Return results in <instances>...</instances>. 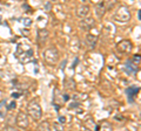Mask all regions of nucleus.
Listing matches in <instances>:
<instances>
[{
  "label": "nucleus",
  "mask_w": 141,
  "mask_h": 131,
  "mask_svg": "<svg viewBox=\"0 0 141 131\" xmlns=\"http://www.w3.org/2000/svg\"><path fill=\"white\" fill-rule=\"evenodd\" d=\"M53 127H54V130H55V131H65L63 126H62V125H61V123H59V122H55V123L53 124Z\"/></svg>",
  "instance_id": "nucleus-17"
},
{
  "label": "nucleus",
  "mask_w": 141,
  "mask_h": 131,
  "mask_svg": "<svg viewBox=\"0 0 141 131\" xmlns=\"http://www.w3.org/2000/svg\"><path fill=\"white\" fill-rule=\"evenodd\" d=\"M48 38H49V32H48L46 28H40V29H38L37 41H38V45H39L40 47H42V46L47 42Z\"/></svg>",
  "instance_id": "nucleus-8"
},
{
  "label": "nucleus",
  "mask_w": 141,
  "mask_h": 131,
  "mask_svg": "<svg viewBox=\"0 0 141 131\" xmlns=\"http://www.w3.org/2000/svg\"><path fill=\"white\" fill-rule=\"evenodd\" d=\"M26 110H27V115L32 119H34V120H40L41 119V117H42V109H41V105H40L38 99H31L27 103Z\"/></svg>",
  "instance_id": "nucleus-2"
},
{
  "label": "nucleus",
  "mask_w": 141,
  "mask_h": 131,
  "mask_svg": "<svg viewBox=\"0 0 141 131\" xmlns=\"http://www.w3.org/2000/svg\"><path fill=\"white\" fill-rule=\"evenodd\" d=\"M33 55L34 52L32 48H30L28 46H24V45H18L17 52H15V56L17 59L21 62V63H28L33 60Z\"/></svg>",
  "instance_id": "nucleus-1"
},
{
  "label": "nucleus",
  "mask_w": 141,
  "mask_h": 131,
  "mask_svg": "<svg viewBox=\"0 0 141 131\" xmlns=\"http://www.w3.org/2000/svg\"><path fill=\"white\" fill-rule=\"evenodd\" d=\"M113 20L118 22H128L130 20V12L127 6H119L113 14Z\"/></svg>",
  "instance_id": "nucleus-4"
},
{
  "label": "nucleus",
  "mask_w": 141,
  "mask_h": 131,
  "mask_svg": "<svg viewBox=\"0 0 141 131\" xmlns=\"http://www.w3.org/2000/svg\"><path fill=\"white\" fill-rule=\"evenodd\" d=\"M75 14L79 19H85L89 15V6L88 5H80L77 7V11H75Z\"/></svg>",
  "instance_id": "nucleus-9"
},
{
  "label": "nucleus",
  "mask_w": 141,
  "mask_h": 131,
  "mask_svg": "<svg viewBox=\"0 0 141 131\" xmlns=\"http://www.w3.org/2000/svg\"><path fill=\"white\" fill-rule=\"evenodd\" d=\"M116 50L121 54H129L133 50V43L130 40H121L116 43Z\"/></svg>",
  "instance_id": "nucleus-6"
},
{
  "label": "nucleus",
  "mask_w": 141,
  "mask_h": 131,
  "mask_svg": "<svg viewBox=\"0 0 141 131\" xmlns=\"http://www.w3.org/2000/svg\"><path fill=\"white\" fill-rule=\"evenodd\" d=\"M99 131H113V126L109 122L104 120L100 125H99Z\"/></svg>",
  "instance_id": "nucleus-16"
},
{
  "label": "nucleus",
  "mask_w": 141,
  "mask_h": 131,
  "mask_svg": "<svg viewBox=\"0 0 141 131\" xmlns=\"http://www.w3.org/2000/svg\"><path fill=\"white\" fill-rule=\"evenodd\" d=\"M132 61L135 62L136 64H140V55H139V54H137V55H134L133 59H132Z\"/></svg>",
  "instance_id": "nucleus-19"
},
{
  "label": "nucleus",
  "mask_w": 141,
  "mask_h": 131,
  "mask_svg": "<svg viewBox=\"0 0 141 131\" xmlns=\"http://www.w3.org/2000/svg\"><path fill=\"white\" fill-rule=\"evenodd\" d=\"M86 43H87V46H88L91 49H94V48L96 47V43H98V38H96L95 35L88 33V34L86 35Z\"/></svg>",
  "instance_id": "nucleus-13"
},
{
  "label": "nucleus",
  "mask_w": 141,
  "mask_h": 131,
  "mask_svg": "<svg viewBox=\"0 0 141 131\" xmlns=\"http://www.w3.org/2000/svg\"><path fill=\"white\" fill-rule=\"evenodd\" d=\"M85 127L88 131H99V125L95 123V120L92 117H89L85 120Z\"/></svg>",
  "instance_id": "nucleus-12"
},
{
  "label": "nucleus",
  "mask_w": 141,
  "mask_h": 131,
  "mask_svg": "<svg viewBox=\"0 0 141 131\" xmlns=\"http://www.w3.org/2000/svg\"><path fill=\"white\" fill-rule=\"evenodd\" d=\"M139 90H140V88L139 87H134V85H130V87L127 88L126 94H127V97H128L129 102H133V99L136 96V94L139 92Z\"/></svg>",
  "instance_id": "nucleus-14"
},
{
  "label": "nucleus",
  "mask_w": 141,
  "mask_h": 131,
  "mask_svg": "<svg viewBox=\"0 0 141 131\" xmlns=\"http://www.w3.org/2000/svg\"><path fill=\"white\" fill-rule=\"evenodd\" d=\"M15 124L19 129H27L30 125V119H28V115L24 111H19L17 117H15Z\"/></svg>",
  "instance_id": "nucleus-5"
},
{
  "label": "nucleus",
  "mask_w": 141,
  "mask_h": 131,
  "mask_svg": "<svg viewBox=\"0 0 141 131\" xmlns=\"http://www.w3.org/2000/svg\"><path fill=\"white\" fill-rule=\"evenodd\" d=\"M114 4H115L114 1H112V3H109V4H107L106 1L100 3V4L95 7V15H96L99 19H101V18L106 14V12L108 11V8H111Z\"/></svg>",
  "instance_id": "nucleus-7"
},
{
  "label": "nucleus",
  "mask_w": 141,
  "mask_h": 131,
  "mask_svg": "<svg viewBox=\"0 0 141 131\" xmlns=\"http://www.w3.org/2000/svg\"><path fill=\"white\" fill-rule=\"evenodd\" d=\"M35 131H52V126L48 122L45 120V122H41V123L38 124Z\"/></svg>",
  "instance_id": "nucleus-15"
},
{
  "label": "nucleus",
  "mask_w": 141,
  "mask_h": 131,
  "mask_svg": "<svg viewBox=\"0 0 141 131\" xmlns=\"http://www.w3.org/2000/svg\"><path fill=\"white\" fill-rule=\"evenodd\" d=\"M4 131H20L18 127H14V126H12V125H7L5 129H4Z\"/></svg>",
  "instance_id": "nucleus-18"
},
{
  "label": "nucleus",
  "mask_w": 141,
  "mask_h": 131,
  "mask_svg": "<svg viewBox=\"0 0 141 131\" xmlns=\"http://www.w3.org/2000/svg\"><path fill=\"white\" fill-rule=\"evenodd\" d=\"M126 71H127V74H129V75H134V74H136V71L139 70V64H136L135 62H133L132 60H128L127 61V63H126Z\"/></svg>",
  "instance_id": "nucleus-11"
},
{
  "label": "nucleus",
  "mask_w": 141,
  "mask_h": 131,
  "mask_svg": "<svg viewBox=\"0 0 141 131\" xmlns=\"http://www.w3.org/2000/svg\"><path fill=\"white\" fill-rule=\"evenodd\" d=\"M95 25V21H94V19L93 18H85V19H82L81 21H80V27L84 29V31H89V29H92L93 28V26Z\"/></svg>",
  "instance_id": "nucleus-10"
},
{
  "label": "nucleus",
  "mask_w": 141,
  "mask_h": 131,
  "mask_svg": "<svg viewBox=\"0 0 141 131\" xmlns=\"http://www.w3.org/2000/svg\"><path fill=\"white\" fill-rule=\"evenodd\" d=\"M59 59H60V54H59V50L56 49V47L52 46V47L45 49V52H44V60L49 66H55L59 62Z\"/></svg>",
  "instance_id": "nucleus-3"
}]
</instances>
